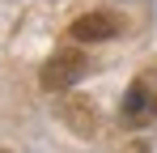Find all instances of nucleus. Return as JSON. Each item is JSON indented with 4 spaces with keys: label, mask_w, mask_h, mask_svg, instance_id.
<instances>
[{
    "label": "nucleus",
    "mask_w": 157,
    "mask_h": 153,
    "mask_svg": "<svg viewBox=\"0 0 157 153\" xmlns=\"http://www.w3.org/2000/svg\"><path fill=\"white\" fill-rule=\"evenodd\" d=\"M68 34L77 43H106V38L119 34V17L115 13H85V17H77L68 26Z\"/></svg>",
    "instance_id": "7ed1b4c3"
},
{
    "label": "nucleus",
    "mask_w": 157,
    "mask_h": 153,
    "mask_svg": "<svg viewBox=\"0 0 157 153\" xmlns=\"http://www.w3.org/2000/svg\"><path fill=\"white\" fill-rule=\"evenodd\" d=\"M85 73H89V60L81 51H55L47 60V68H43V89H68Z\"/></svg>",
    "instance_id": "f03ea898"
},
{
    "label": "nucleus",
    "mask_w": 157,
    "mask_h": 153,
    "mask_svg": "<svg viewBox=\"0 0 157 153\" xmlns=\"http://www.w3.org/2000/svg\"><path fill=\"white\" fill-rule=\"evenodd\" d=\"M119 119H123V124H132V128L153 124V119H157V73L136 76V81L128 85L123 106H119Z\"/></svg>",
    "instance_id": "f257e3e1"
},
{
    "label": "nucleus",
    "mask_w": 157,
    "mask_h": 153,
    "mask_svg": "<svg viewBox=\"0 0 157 153\" xmlns=\"http://www.w3.org/2000/svg\"><path fill=\"white\" fill-rule=\"evenodd\" d=\"M128 153H149V149H144V145H132V149H128Z\"/></svg>",
    "instance_id": "20e7f679"
}]
</instances>
